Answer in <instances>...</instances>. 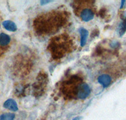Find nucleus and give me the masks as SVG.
Masks as SVG:
<instances>
[{
  "instance_id": "1",
  "label": "nucleus",
  "mask_w": 126,
  "mask_h": 120,
  "mask_svg": "<svg viewBox=\"0 0 126 120\" xmlns=\"http://www.w3.org/2000/svg\"><path fill=\"white\" fill-rule=\"evenodd\" d=\"M65 20V14L62 12H49L36 19L35 29L41 34H50L62 27Z\"/></svg>"
},
{
  "instance_id": "2",
  "label": "nucleus",
  "mask_w": 126,
  "mask_h": 120,
  "mask_svg": "<svg viewBox=\"0 0 126 120\" xmlns=\"http://www.w3.org/2000/svg\"><path fill=\"white\" fill-rule=\"evenodd\" d=\"M83 80L78 77H73L67 80L63 87V92L64 95L67 96L69 98L78 99L79 91L83 83Z\"/></svg>"
},
{
  "instance_id": "3",
  "label": "nucleus",
  "mask_w": 126,
  "mask_h": 120,
  "mask_svg": "<svg viewBox=\"0 0 126 120\" xmlns=\"http://www.w3.org/2000/svg\"><path fill=\"white\" fill-rule=\"evenodd\" d=\"M94 17V13L93 11L90 8L83 9L80 13V17L83 21H89L92 20Z\"/></svg>"
},
{
  "instance_id": "4",
  "label": "nucleus",
  "mask_w": 126,
  "mask_h": 120,
  "mask_svg": "<svg viewBox=\"0 0 126 120\" xmlns=\"http://www.w3.org/2000/svg\"><path fill=\"white\" fill-rule=\"evenodd\" d=\"M98 81L103 87H107L112 81V79L108 75H102L98 78Z\"/></svg>"
},
{
  "instance_id": "5",
  "label": "nucleus",
  "mask_w": 126,
  "mask_h": 120,
  "mask_svg": "<svg viewBox=\"0 0 126 120\" xmlns=\"http://www.w3.org/2000/svg\"><path fill=\"white\" fill-rule=\"evenodd\" d=\"M3 107L6 109H8L13 111H16L18 110L17 104L13 99H8L3 104Z\"/></svg>"
},
{
  "instance_id": "6",
  "label": "nucleus",
  "mask_w": 126,
  "mask_h": 120,
  "mask_svg": "<svg viewBox=\"0 0 126 120\" xmlns=\"http://www.w3.org/2000/svg\"><path fill=\"white\" fill-rule=\"evenodd\" d=\"M3 26L4 29H6V30L10 32H15L17 29V27H16L15 23L10 20H6V21H3Z\"/></svg>"
},
{
  "instance_id": "7",
  "label": "nucleus",
  "mask_w": 126,
  "mask_h": 120,
  "mask_svg": "<svg viewBox=\"0 0 126 120\" xmlns=\"http://www.w3.org/2000/svg\"><path fill=\"white\" fill-rule=\"evenodd\" d=\"M10 42V36L4 33L0 34V46L5 47L9 44Z\"/></svg>"
},
{
  "instance_id": "8",
  "label": "nucleus",
  "mask_w": 126,
  "mask_h": 120,
  "mask_svg": "<svg viewBox=\"0 0 126 120\" xmlns=\"http://www.w3.org/2000/svg\"><path fill=\"white\" fill-rule=\"evenodd\" d=\"M79 33H80L81 35V46L83 47L86 42V39H87L88 35V32L85 29L81 28V29H79Z\"/></svg>"
},
{
  "instance_id": "9",
  "label": "nucleus",
  "mask_w": 126,
  "mask_h": 120,
  "mask_svg": "<svg viewBox=\"0 0 126 120\" xmlns=\"http://www.w3.org/2000/svg\"><path fill=\"white\" fill-rule=\"evenodd\" d=\"M126 31V19L124 20L119 27V33L120 36H122Z\"/></svg>"
},
{
  "instance_id": "10",
  "label": "nucleus",
  "mask_w": 126,
  "mask_h": 120,
  "mask_svg": "<svg viewBox=\"0 0 126 120\" xmlns=\"http://www.w3.org/2000/svg\"><path fill=\"white\" fill-rule=\"evenodd\" d=\"M14 118L15 114L13 113H6L0 116V120H13Z\"/></svg>"
},
{
  "instance_id": "11",
  "label": "nucleus",
  "mask_w": 126,
  "mask_h": 120,
  "mask_svg": "<svg viewBox=\"0 0 126 120\" xmlns=\"http://www.w3.org/2000/svg\"><path fill=\"white\" fill-rule=\"evenodd\" d=\"M81 117H76V118H74L73 119V120H81Z\"/></svg>"
},
{
  "instance_id": "12",
  "label": "nucleus",
  "mask_w": 126,
  "mask_h": 120,
  "mask_svg": "<svg viewBox=\"0 0 126 120\" xmlns=\"http://www.w3.org/2000/svg\"><path fill=\"white\" fill-rule=\"evenodd\" d=\"M125 1H122V4H121V6H120V8H122V7H123L124 4V3H125Z\"/></svg>"
}]
</instances>
